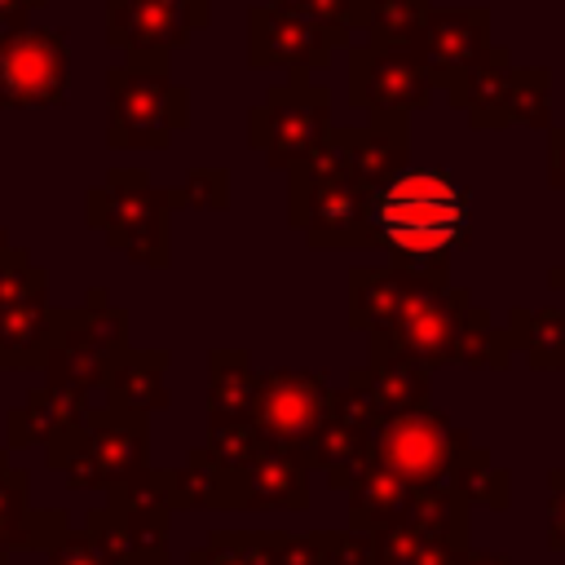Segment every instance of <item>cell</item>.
<instances>
[{
  "instance_id": "34",
  "label": "cell",
  "mask_w": 565,
  "mask_h": 565,
  "mask_svg": "<svg viewBox=\"0 0 565 565\" xmlns=\"http://www.w3.org/2000/svg\"><path fill=\"white\" fill-rule=\"evenodd\" d=\"M168 194V207H225V199H230V181H225V172L221 168H194L190 177H185V185H177V190H163Z\"/></svg>"
},
{
  "instance_id": "19",
  "label": "cell",
  "mask_w": 565,
  "mask_h": 565,
  "mask_svg": "<svg viewBox=\"0 0 565 565\" xmlns=\"http://www.w3.org/2000/svg\"><path fill=\"white\" fill-rule=\"evenodd\" d=\"M450 97L455 110L468 115L472 128H508L516 124V66L508 62V53L499 44L486 49V57H477L472 66L437 79Z\"/></svg>"
},
{
  "instance_id": "26",
  "label": "cell",
  "mask_w": 565,
  "mask_h": 565,
  "mask_svg": "<svg viewBox=\"0 0 565 565\" xmlns=\"http://www.w3.org/2000/svg\"><path fill=\"white\" fill-rule=\"evenodd\" d=\"M282 565H380L375 534L366 530H313V534H287Z\"/></svg>"
},
{
  "instance_id": "30",
  "label": "cell",
  "mask_w": 565,
  "mask_h": 565,
  "mask_svg": "<svg viewBox=\"0 0 565 565\" xmlns=\"http://www.w3.org/2000/svg\"><path fill=\"white\" fill-rule=\"evenodd\" d=\"M512 327H516V344L525 349V358L543 371H556L565 366V309H539V313H525L516 309L512 313Z\"/></svg>"
},
{
  "instance_id": "38",
  "label": "cell",
  "mask_w": 565,
  "mask_h": 565,
  "mask_svg": "<svg viewBox=\"0 0 565 565\" xmlns=\"http://www.w3.org/2000/svg\"><path fill=\"white\" fill-rule=\"evenodd\" d=\"M547 146H552V154H547V181L556 190H565V128H547Z\"/></svg>"
},
{
  "instance_id": "13",
  "label": "cell",
  "mask_w": 565,
  "mask_h": 565,
  "mask_svg": "<svg viewBox=\"0 0 565 565\" xmlns=\"http://www.w3.org/2000/svg\"><path fill=\"white\" fill-rule=\"evenodd\" d=\"M349 44V26L313 22L278 4H256L247 13V62L260 66H287V71H318L331 62L335 49Z\"/></svg>"
},
{
  "instance_id": "20",
  "label": "cell",
  "mask_w": 565,
  "mask_h": 565,
  "mask_svg": "<svg viewBox=\"0 0 565 565\" xmlns=\"http://www.w3.org/2000/svg\"><path fill=\"white\" fill-rule=\"evenodd\" d=\"M49 344H53V305L44 296V269L31 265V274L0 305V366H40Z\"/></svg>"
},
{
  "instance_id": "37",
  "label": "cell",
  "mask_w": 565,
  "mask_h": 565,
  "mask_svg": "<svg viewBox=\"0 0 565 565\" xmlns=\"http://www.w3.org/2000/svg\"><path fill=\"white\" fill-rule=\"evenodd\" d=\"M547 543L565 552V468L552 472V499H547Z\"/></svg>"
},
{
  "instance_id": "10",
  "label": "cell",
  "mask_w": 565,
  "mask_h": 565,
  "mask_svg": "<svg viewBox=\"0 0 565 565\" xmlns=\"http://www.w3.org/2000/svg\"><path fill=\"white\" fill-rule=\"evenodd\" d=\"M71 53L66 35L49 26H9L0 31V110L18 106H57L66 102Z\"/></svg>"
},
{
  "instance_id": "17",
  "label": "cell",
  "mask_w": 565,
  "mask_h": 565,
  "mask_svg": "<svg viewBox=\"0 0 565 565\" xmlns=\"http://www.w3.org/2000/svg\"><path fill=\"white\" fill-rule=\"evenodd\" d=\"M207 26V0H106V40L124 53H168Z\"/></svg>"
},
{
  "instance_id": "36",
  "label": "cell",
  "mask_w": 565,
  "mask_h": 565,
  "mask_svg": "<svg viewBox=\"0 0 565 565\" xmlns=\"http://www.w3.org/2000/svg\"><path fill=\"white\" fill-rule=\"evenodd\" d=\"M278 9H291L300 18H313V22H331V26H353V0H269Z\"/></svg>"
},
{
  "instance_id": "8",
  "label": "cell",
  "mask_w": 565,
  "mask_h": 565,
  "mask_svg": "<svg viewBox=\"0 0 565 565\" xmlns=\"http://www.w3.org/2000/svg\"><path fill=\"white\" fill-rule=\"evenodd\" d=\"M331 132V97L318 84H305L300 71L291 84H278L247 110V141L265 154L269 168H296L305 163L322 137Z\"/></svg>"
},
{
  "instance_id": "1",
  "label": "cell",
  "mask_w": 565,
  "mask_h": 565,
  "mask_svg": "<svg viewBox=\"0 0 565 565\" xmlns=\"http://www.w3.org/2000/svg\"><path fill=\"white\" fill-rule=\"evenodd\" d=\"M366 234L406 265H446L468 238V190L446 168H397L366 190Z\"/></svg>"
},
{
  "instance_id": "4",
  "label": "cell",
  "mask_w": 565,
  "mask_h": 565,
  "mask_svg": "<svg viewBox=\"0 0 565 565\" xmlns=\"http://www.w3.org/2000/svg\"><path fill=\"white\" fill-rule=\"evenodd\" d=\"M128 349V313L106 305V291H93L79 309H53V344L44 353L49 384L75 397H88L106 384L115 353Z\"/></svg>"
},
{
  "instance_id": "11",
  "label": "cell",
  "mask_w": 565,
  "mask_h": 565,
  "mask_svg": "<svg viewBox=\"0 0 565 565\" xmlns=\"http://www.w3.org/2000/svg\"><path fill=\"white\" fill-rule=\"evenodd\" d=\"M168 499L154 486V472L115 486L110 499L97 508L88 530L132 565H168Z\"/></svg>"
},
{
  "instance_id": "28",
  "label": "cell",
  "mask_w": 565,
  "mask_h": 565,
  "mask_svg": "<svg viewBox=\"0 0 565 565\" xmlns=\"http://www.w3.org/2000/svg\"><path fill=\"white\" fill-rule=\"evenodd\" d=\"M212 366V384H207V406L212 415H252V393H256V375L247 349H212L207 358Z\"/></svg>"
},
{
  "instance_id": "15",
  "label": "cell",
  "mask_w": 565,
  "mask_h": 565,
  "mask_svg": "<svg viewBox=\"0 0 565 565\" xmlns=\"http://www.w3.org/2000/svg\"><path fill=\"white\" fill-rule=\"evenodd\" d=\"M411 115H371V124L358 128H335L322 137V146L313 150L322 163L340 168L344 177H353L362 190L388 181L397 168H406L411 154Z\"/></svg>"
},
{
  "instance_id": "16",
  "label": "cell",
  "mask_w": 565,
  "mask_h": 565,
  "mask_svg": "<svg viewBox=\"0 0 565 565\" xmlns=\"http://www.w3.org/2000/svg\"><path fill=\"white\" fill-rule=\"evenodd\" d=\"M446 265H380L349 274V327L353 331H384L393 327L424 291L446 287Z\"/></svg>"
},
{
  "instance_id": "29",
  "label": "cell",
  "mask_w": 565,
  "mask_h": 565,
  "mask_svg": "<svg viewBox=\"0 0 565 565\" xmlns=\"http://www.w3.org/2000/svg\"><path fill=\"white\" fill-rule=\"evenodd\" d=\"M282 543L278 530H216L207 547L190 552V565H282Z\"/></svg>"
},
{
  "instance_id": "12",
  "label": "cell",
  "mask_w": 565,
  "mask_h": 565,
  "mask_svg": "<svg viewBox=\"0 0 565 565\" xmlns=\"http://www.w3.org/2000/svg\"><path fill=\"white\" fill-rule=\"evenodd\" d=\"M327 380L313 371H260L256 375V393H252V424L260 428V437L269 446L282 450H309L322 415H327Z\"/></svg>"
},
{
  "instance_id": "9",
  "label": "cell",
  "mask_w": 565,
  "mask_h": 565,
  "mask_svg": "<svg viewBox=\"0 0 565 565\" xmlns=\"http://www.w3.org/2000/svg\"><path fill=\"white\" fill-rule=\"evenodd\" d=\"M437 79L406 40H366L349 49V106L371 115H411L428 106Z\"/></svg>"
},
{
  "instance_id": "18",
  "label": "cell",
  "mask_w": 565,
  "mask_h": 565,
  "mask_svg": "<svg viewBox=\"0 0 565 565\" xmlns=\"http://www.w3.org/2000/svg\"><path fill=\"white\" fill-rule=\"evenodd\" d=\"M433 71V79H446L490 49V9L481 4H455V9H424L419 26L406 40Z\"/></svg>"
},
{
  "instance_id": "7",
  "label": "cell",
  "mask_w": 565,
  "mask_h": 565,
  "mask_svg": "<svg viewBox=\"0 0 565 565\" xmlns=\"http://www.w3.org/2000/svg\"><path fill=\"white\" fill-rule=\"evenodd\" d=\"M291 172V225L309 247H371L366 234V190L340 168L309 154Z\"/></svg>"
},
{
  "instance_id": "3",
  "label": "cell",
  "mask_w": 565,
  "mask_h": 565,
  "mask_svg": "<svg viewBox=\"0 0 565 565\" xmlns=\"http://www.w3.org/2000/svg\"><path fill=\"white\" fill-rule=\"evenodd\" d=\"M49 468L75 490H115L146 472V415L97 406L49 441Z\"/></svg>"
},
{
  "instance_id": "33",
  "label": "cell",
  "mask_w": 565,
  "mask_h": 565,
  "mask_svg": "<svg viewBox=\"0 0 565 565\" xmlns=\"http://www.w3.org/2000/svg\"><path fill=\"white\" fill-rule=\"evenodd\" d=\"M516 124L552 128V75L543 66H516Z\"/></svg>"
},
{
  "instance_id": "40",
  "label": "cell",
  "mask_w": 565,
  "mask_h": 565,
  "mask_svg": "<svg viewBox=\"0 0 565 565\" xmlns=\"http://www.w3.org/2000/svg\"><path fill=\"white\" fill-rule=\"evenodd\" d=\"M547 282H552V287H556V291H565V269H556V274H552V278H547Z\"/></svg>"
},
{
  "instance_id": "24",
  "label": "cell",
  "mask_w": 565,
  "mask_h": 565,
  "mask_svg": "<svg viewBox=\"0 0 565 565\" xmlns=\"http://www.w3.org/2000/svg\"><path fill=\"white\" fill-rule=\"evenodd\" d=\"M163 366L168 353L159 349H119L110 371H106V406L132 411V415H150L168 406V388H163Z\"/></svg>"
},
{
  "instance_id": "2",
  "label": "cell",
  "mask_w": 565,
  "mask_h": 565,
  "mask_svg": "<svg viewBox=\"0 0 565 565\" xmlns=\"http://www.w3.org/2000/svg\"><path fill=\"white\" fill-rule=\"evenodd\" d=\"M110 88V128L115 150H163L177 128L190 119V97L168 79V53H128L106 75Z\"/></svg>"
},
{
  "instance_id": "5",
  "label": "cell",
  "mask_w": 565,
  "mask_h": 565,
  "mask_svg": "<svg viewBox=\"0 0 565 565\" xmlns=\"http://www.w3.org/2000/svg\"><path fill=\"white\" fill-rule=\"evenodd\" d=\"M468 433L433 411V406H411L375 419L371 433V463L388 468L406 486H446L455 463L468 455Z\"/></svg>"
},
{
  "instance_id": "35",
  "label": "cell",
  "mask_w": 565,
  "mask_h": 565,
  "mask_svg": "<svg viewBox=\"0 0 565 565\" xmlns=\"http://www.w3.org/2000/svg\"><path fill=\"white\" fill-rule=\"evenodd\" d=\"M49 565H132V561L115 556L93 530H79V534H62L53 543V561Z\"/></svg>"
},
{
  "instance_id": "14",
  "label": "cell",
  "mask_w": 565,
  "mask_h": 565,
  "mask_svg": "<svg viewBox=\"0 0 565 565\" xmlns=\"http://www.w3.org/2000/svg\"><path fill=\"white\" fill-rule=\"evenodd\" d=\"M375 419L380 411L353 393L349 384L340 393L327 397V415L305 450L309 468L327 472V486L331 490H349L366 468H371V433H375Z\"/></svg>"
},
{
  "instance_id": "22",
  "label": "cell",
  "mask_w": 565,
  "mask_h": 565,
  "mask_svg": "<svg viewBox=\"0 0 565 565\" xmlns=\"http://www.w3.org/2000/svg\"><path fill=\"white\" fill-rule=\"evenodd\" d=\"M154 486L168 499V508H243V472L216 463L207 450H190L181 468L154 472Z\"/></svg>"
},
{
  "instance_id": "25",
  "label": "cell",
  "mask_w": 565,
  "mask_h": 565,
  "mask_svg": "<svg viewBox=\"0 0 565 565\" xmlns=\"http://www.w3.org/2000/svg\"><path fill=\"white\" fill-rule=\"evenodd\" d=\"M88 415V397H75V393H62L53 384L44 388H31L26 406H18L9 415V446H35V441H53L57 433L84 424Z\"/></svg>"
},
{
  "instance_id": "39",
  "label": "cell",
  "mask_w": 565,
  "mask_h": 565,
  "mask_svg": "<svg viewBox=\"0 0 565 565\" xmlns=\"http://www.w3.org/2000/svg\"><path fill=\"white\" fill-rule=\"evenodd\" d=\"M459 565H508L503 556H490V552H463Z\"/></svg>"
},
{
  "instance_id": "6",
  "label": "cell",
  "mask_w": 565,
  "mask_h": 565,
  "mask_svg": "<svg viewBox=\"0 0 565 565\" xmlns=\"http://www.w3.org/2000/svg\"><path fill=\"white\" fill-rule=\"evenodd\" d=\"M88 221L106 230V243L119 247L124 256L163 269L168 265V194L150 190L146 168H115L102 190L88 194L84 203Z\"/></svg>"
},
{
  "instance_id": "21",
  "label": "cell",
  "mask_w": 565,
  "mask_h": 565,
  "mask_svg": "<svg viewBox=\"0 0 565 565\" xmlns=\"http://www.w3.org/2000/svg\"><path fill=\"white\" fill-rule=\"evenodd\" d=\"M428 371H433L428 362L371 340V366H358L349 375V388L362 393L380 415H393V411L428 406Z\"/></svg>"
},
{
  "instance_id": "31",
  "label": "cell",
  "mask_w": 565,
  "mask_h": 565,
  "mask_svg": "<svg viewBox=\"0 0 565 565\" xmlns=\"http://www.w3.org/2000/svg\"><path fill=\"white\" fill-rule=\"evenodd\" d=\"M468 508L472 503H490V508H503L508 503V472L490 459V450L481 446H468V455L455 463L450 481H446Z\"/></svg>"
},
{
  "instance_id": "23",
  "label": "cell",
  "mask_w": 565,
  "mask_h": 565,
  "mask_svg": "<svg viewBox=\"0 0 565 565\" xmlns=\"http://www.w3.org/2000/svg\"><path fill=\"white\" fill-rule=\"evenodd\" d=\"M309 459L300 450L265 446L243 468V508H305L309 503Z\"/></svg>"
},
{
  "instance_id": "27",
  "label": "cell",
  "mask_w": 565,
  "mask_h": 565,
  "mask_svg": "<svg viewBox=\"0 0 565 565\" xmlns=\"http://www.w3.org/2000/svg\"><path fill=\"white\" fill-rule=\"evenodd\" d=\"M411 499V486L402 477H393L388 468L371 463L353 486H349V525L353 530H384L402 516Z\"/></svg>"
},
{
  "instance_id": "32",
  "label": "cell",
  "mask_w": 565,
  "mask_h": 565,
  "mask_svg": "<svg viewBox=\"0 0 565 565\" xmlns=\"http://www.w3.org/2000/svg\"><path fill=\"white\" fill-rule=\"evenodd\" d=\"M265 446H269V441L260 437V428L252 424V415H212V424H207V446H203V450H207L216 463L243 472Z\"/></svg>"
}]
</instances>
